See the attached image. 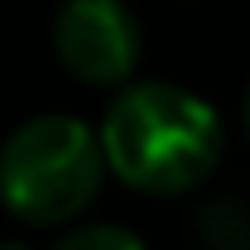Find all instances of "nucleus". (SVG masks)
I'll return each instance as SVG.
<instances>
[{
    "label": "nucleus",
    "mask_w": 250,
    "mask_h": 250,
    "mask_svg": "<svg viewBox=\"0 0 250 250\" xmlns=\"http://www.w3.org/2000/svg\"><path fill=\"white\" fill-rule=\"evenodd\" d=\"M246 136H250V92H246Z\"/></svg>",
    "instance_id": "6"
},
{
    "label": "nucleus",
    "mask_w": 250,
    "mask_h": 250,
    "mask_svg": "<svg viewBox=\"0 0 250 250\" xmlns=\"http://www.w3.org/2000/svg\"><path fill=\"white\" fill-rule=\"evenodd\" d=\"M105 180V154L92 127L70 114H40L0 145V202L22 224L75 220Z\"/></svg>",
    "instance_id": "2"
},
{
    "label": "nucleus",
    "mask_w": 250,
    "mask_h": 250,
    "mask_svg": "<svg viewBox=\"0 0 250 250\" xmlns=\"http://www.w3.org/2000/svg\"><path fill=\"white\" fill-rule=\"evenodd\" d=\"M57 250H145V242L123 224H79L57 242Z\"/></svg>",
    "instance_id": "4"
},
{
    "label": "nucleus",
    "mask_w": 250,
    "mask_h": 250,
    "mask_svg": "<svg viewBox=\"0 0 250 250\" xmlns=\"http://www.w3.org/2000/svg\"><path fill=\"white\" fill-rule=\"evenodd\" d=\"M97 141L105 171H114L127 189L171 198L211 180L224 154V123L202 97L149 79L127 83L114 97Z\"/></svg>",
    "instance_id": "1"
},
{
    "label": "nucleus",
    "mask_w": 250,
    "mask_h": 250,
    "mask_svg": "<svg viewBox=\"0 0 250 250\" xmlns=\"http://www.w3.org/2000/svg\"><path fill=\"white\" fill-rule=\"evenodd\" d=\"M0 250H31V246H22V242H0Z\"/></svg>",
    "instance_id": "5"
},
{
    "label": "nucleus",
    "mask_w": 250,
    "mask_h": 250,
    "mask_svg": "<svg viewBox=\"0 0 250 250\" xmlns=\"http://www.w3.org/2000/svg\"><path fill=\"white\" fill-rule=\"evenodd\" d=\"M62 66L97 88L127 83L141 62V26L123 0H66L53 22Z\"/></svg>",
    "instance_id": "3"
}]
</instances>
